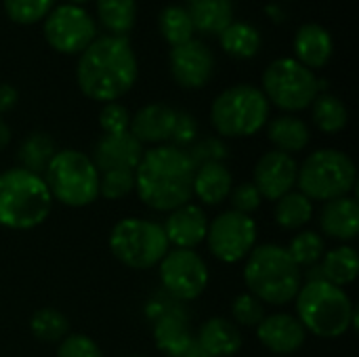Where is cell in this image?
<instances>
[{
  "instance_id": "6da1fadb",
  "label": "cell",
  "mask_w": 359,
  "mask_h": 357,
  "mask_svg": "<svg viewBox=\"0 0 359 357\" xmlns=\"http://www.w3.org/2000/svg\"><path fill=\"white\" fill-rule=\"evenodd\" d=\"M76 78L88 99L111 103L126 95L137 80V57L128 38H95L80 55Z\"/></svg>"
},
{
  "instance_id": "7a4b0ae2",
  "label": "cell",
  "mask_w": 359,
  "mask_h": 357,
  "mask_svg": "<svg viewBox=\"0 0 359 357\" xmlns=\"http://www.w3.org/2000/svg\"><path fill=\"white\" fill-rule=\"evenodd\" d=\"M194 175L196 166L185 149L158 145L145 151L135 168V189L149 208L172 213L189 204L194 196Z\"/></svg>"
},
{
  "instance_id": "3957f363",
  "label": "cell",
  "mask_w": 359,
  "mask_h": 357,
  "mask_svg": "<svg viewBox=\"0 0 359 357\" xmlns=\"http://www.w3.org/2000/svg\"><path fill=\"white\" fill-rule=\"evenodd\" d=\"M301 267L292 261L286 248L263 244L252 248L244 267V282L250 295L261 303L286 305L297 299L301 290Z\"/></svg>"
},
{
  "instance_id": "277c9868",
  "label": "cell",
  "mask_w": 359,
  "mask_h": 357,
  "mask_svg": "<svg viewBox=\"0 0 359 357\" xmlns=\"http://www.w3.org/2000/svg\"><path fill=\"white\" fill-rule=\"evenodd\" d=\"M53 208L50 191L40 175L23 168L0 173V225L23 231L46 221Z\"/></svg>"
},
{
  "instance_id": "5b68a950",
  "label": "cell",
  "mask_w": 359,
  "mask_h": 357,
  "mask_svg": "<svg viewBox=\"0 0 359 357\" xmlns=\"http://www.w3.org/2000/svg\"><path fill=\"white\" fill-rule=\"evenodd\" d=\"M297 318L305 330L322 339L343 337L358 320L347 292L324 280L301 286L297 295Z\"/></svg>"
},
{
  "instance_id": "8992f818",
  "label": "cell",
  "mask_w": 359,
  "mask_h": 357,
  "mask_svg": "<svg viewBox=\"0 0 359 357\" xmlns=\"http://www.w3.org/2000/svg\"><path fill=\"white\" fill-rule=\"evenodd\" d=\"M99 177L90 156L78 149L57 151L42 175L50 198L72 208H82L97 200Z\"/></svg>"
},
{
  "instance_id": "52a82bcc",
  "label": "cell",
  "mask_w": 359,
  "mask_h": 357,
  "mask_svg": "<svg viewBox=\"0 0 359 357\" xmlns=\"http://www.w3.org/2000/svg\"><path fill=\"white\" fill-rule=\"evenodd\" d=\"M210 120L221 137H250L269 120V101L257 86L236 84L212 101Z\"/></svg>"
},
{
  "instance_id": "ba28073f",
  "label": "cell",
  "mask_w": 359,
  "mask_h": 357,
  "mask_svg": "<svg viewBox=\"0 0 359 357\" xmlns=\"http://www.w3.org/2000/svg\"><path fill=\"white\" fill-rule=\"evenodd\" d=\"M358 170L353 160L339 149H318L299 168L297 183L309 200L330 202L355 187Z\"/></svg>"
},
{
  "instance_id": "9c48e42d",
  "label": "cell",
  "mask_w": 359,
  "mask_h": 357,
  "mask_svg": "<svg viewBox=\"0 0 359 357\" xmlns=\"http://www.w3.org/2000/svg\"><path fill=\"white\" fill-rule=\"evenodd\" d=\"M168 238L162 225L145 219H122L109 236L111 255L130 269L156 267L168 252Z\"/></svg>"
},
{
  "instance_id": "30bf717a",
  "label": "cell",
  "mask_w": 359,
  "mask_h": 357,
  "mask_svg": "<svg viewBox=\"0 0 359 357\" xmlns=\"http://www.w3.org/2000/svg\"><path fill=\"white\" fill-rule=\"evenodd\" d=\"M263 95L286 112H301L320 95L318 76L297 59L282 57L263 74Z\"/></svg>"
},
{
  "instance_id": "8fae6325",
  "label": "cell",
  "mask_w": 359,
  "mask_h": 357,
  "mask_svg": "<svg viewBox=\"0 0 359 357\" xmlns=\"http://www.w3.org/2000/svg\"><path fill=\"white\" fill-rule=\"evenodd\" d=\"M206 238L215 259L223 263H238L248 257L257 244V223L250 215L227 210L208 225Z\"/></svg>"
},
{
  "instance_id": "7c38bea8",
  "label": "cell",
  "mask_w": 359,
  "mask_h": 357,
  "mask_svg": "<svg viewBox=\"0 0 359 357\" xmlns=\"http://www.w3.org/2000/svg\"><path fill=\"white\" fill-rule=\"evenodd\" d=\"M95 34L97 27L93 17L76 4H61L50 8L44 21L46 42L63 55L82 53L95 40Z\"/></svg>"
},
{
  "instance_id": "4fadbf2b",
  "label": "cell",
  "mask_w": 359,
  "mask_h": 357,
  "mask_svg": "<svg viewBox=\"0 0 359 357\" xmlns=\"http://www.w3.org/2000/svg\"><path fill=\"white\" fill-rule=\"evenodd\" d=\"M160 280L175 299L194 301L208 286V267L194 250L177 248L160 261Z\"/></svg>"
},
{
  "instance_id": "5bb4252c",
  "label": "cell",
  "mask_w": 359,
  "mask_h": 357,
  "mask_svg": "<svg viewBox=\"0 0 359 357\" xmlns=\"http://www.w3.org/2000/svg\"><path fill=\"white\" fill-rule=\"evenodd\" d=\"M170 72L183 88H202L215 72V55L202 40H187L170 48Z\"/></svg>"
},
{
  "instance_id": "9a60e30c",
  "label": "cell",
  "mask_w": 359,
  "mask_h": 357,
  "mask_svg": "<svg viewBox=\"0 0 359 357\" xmlns=\"http://www.w3.org/2000/svg\"><path fill=\"white\" fill-rule=\"evenodd\" d=\"M297 173H299V164L294 162V158L273 149L259 158L255 166L252 185L257 187L261 198L276 202L292 191V187L297 185Z\"/></svg>"
},
{
  "instance_id": "2e32d148",
  "label": "cell",
  "mask_w": 359,
  "mask_h": 357,
  "mask_svg": "<svg viewBox=\"0 0 359 357\" xmlns=\"http://www.w3.org/2000/svg\"><path fill=\"white\" fill-rule=\"evenodd\" d=\"M143 145L126 130L118 135H103L93 149V164L97 170H135L143 158Z\"/></svg>"
},
{
  "instance_id": "e0dca14e",
  "label": "cell",
  "mask_w": 359,
  "mask_h": 357,
  "mask_svg": "<svg viewBox=\"0 0 359 357\" xmlns=\"http://www.w3.org/2000/svg\"><path fill=\"white\" fill-rule=\"evenodd\" d=\"M259 341L278 356L294 353L303 347L307 339V330L299 322V318L290 314H276L269 318H263V322L257 326Z\"/></svg>"
},
{
  "instance_id": "ac0fdd59",
  "label": "cell",
  "mask_w": 359,
  "mask_h": 357,
  "mask_svg": "<svg viewBox=\"0 0 359 357\" xmlns=\"http://www.w3.org/2000/svg\"><path fill=\"white\" fill-rule=\"evenodd\" d=\"M162 229L168 238V244H175L183 250H191L206 240L208 219L200 206L183 204L168 215L166 225Z\"/></svg>"
},
{
  "instance_id": "d6986e66",
  "label": "cell",
  "mask_w": 359,
  "mask_h": 357,
  "mask_svg": "<svg viewBox=\"0 0 359 357\" xmlns=\"http://www.w3.org/2000/svg\"><path fill=\"white\" fill-rule=\"evenodd\" d=\"M177 109L164 103H149L141 107L128 124V133L143 143H166L172 135Z\"/></svg>"
},
{
  "instance_id": "ffe728a7",
  "label": "cell",
  "mask_w": 359,
  "mask_h": 357,
  "mask_svg": "<svg viewBox=\"0 0 359 357\" xmlns=\"http://www.w3.org/2000/svg\"><path fill=\"white\" fill-rule=\"evenodd\" d=\"M320 227L332 240H353L359 231V204L355 198L343 196L326 202L320 213Z\"/></svg>"
},
{
  "instance_id": "44dd1931",
  "label": "cell",
  "mask_w": 359,
  "mask_h": 357,
  "mask_svg": "<svg viewBox=\"0 0 359 357\" xmlns=\"http://www.w3.org/2000/svg\"><path fill=\"white\" fill-rule=\"evenodd\" d=\"M332 36L318 23H305L294 34L297 61L309 69L324 67L332 57Z\"/></svg>"
},
{
  "instance_id": "7402d4cb",
  "label": "cell",
  "mask_w": 359,
  "mask_h": 357,
  "mask_svg": "<svg viewBox=\"0 0 359 357\" xmlns=\"http://www.w3.org/2000/svg\"><path fill=\"white\" fill-rule=\"evenodd\" d=\"M196 343L210 357H233L242 349V335L236 324L212 318L200 326Z\"/></svg>"
},
{
  "instance_id": "603a6c76",
  "label": "cell",
  "mask_w": 359,
  "mask_h": 357,
  "mask_svg": "<svg viewBox=\"0 0 359 357\" xmlns=\"http://www.w3.org/2000/svg\"><path fill=\"white\" fill-rule=\"evenodd\" d=\"M231 187H233V177L223 162H210L196 168L194 196H198L202 204L219 206L221 202H225Z\"/></svg>"
},
{
  "instance_id": "cb8c5ba5",
  "label": "cell",
  "mask_w": 359,
  "mask_h": 357,
  "mask_svg": "<svg viewBox=\"0 0 359 357\" xmlns=\"http://www.w3.org/2000/svg\"><path fill=\"white\" fill-rule=\"evenodd\" d=\"M185 11L202 34L219 36L233 21V0H187Z\"/></svg>"
},
{
  "instance_id": "d4e9b609",
  "label": "cell",
  "mask_w": 359,
  "mask_h": 357,
  "mask_svg": "<svg viewBox=\"0 0 359 357\" xmlns=\"http://www.w3.org/2000/svg\"><path fill=\"white\" fill-rule=\"evenodd\" d=\"M154 339L158 349L168 357H179L194 343L187 320L179 311H168L156 322Z\"/></svg>"
},
{
  "instance_id": "484cf974",
  "label": "cell",
  "mask_w": 359,
  "mask_h": 357,
  "mask_svg": "<svg viewBox=\"0 0 359 357\" xmlns=\"http://www.w3.org/2000/svg\"><path fill=\"white\" fill-rule=\"evenodd\" d=\"M309 126L297 116H280L269 122V141L284 154L303 151L309 145Z\"/></svg>"
},
{
  "instance_id": "4316f807",
  "label": "cell",
  "mask_w": 359,
  "mask_h": 357,
  "mask_svg": "<svg viewBox=\"0 0 359 357\" xmlns=\"http://www.w3.org/2000/svg\"><path fill=\"white\" fill-rule=\"evenodd\" d=\"M322 278L324 282L332 286H347L355 282L359 274V257L355 248L351 246H339L322 257Z\"/></svg>"
},
{
  "instance_id": "83f0119b",
  "label": "cell",
  "mask_w": 359,
  "mask_h": 357,
  "mask_svg": "<svg viewBox=\"0 0 359 357\" xmlns=\"http://www.w3.org/2000/svg\"><path fill=\"white\" fill-rule=\"evenodd\" d=\"M57 154L55 149V141L50 135L46 133H29L21 145H19V151H17V160H19V168L27 170V173H34V175H44L46 166L50 164L53 156Z\"/></svg>"
},
{
  "instance_id": "f1b7e54d",
  "label": "cell",
  "mask_w": 359,
  "mask_h": 357,
  "mask_svg": "<svg viewBox=\"0 0 359 357\" xmlns=\"http://www.w3.org/2000/svg\"><path fill=\"white\" fill-rule=\"evenodd\" d=\"M219 36L223 50L236 59H250L261 48V34L255 25L244 21H231Z\"/></svg>"
},
{
  "instance_id": "f546056e",
  "label": "cell",
  "mask_w": 359,
  "mask_h": 357,
  "mask_svg": "<svg viewBox=\"0 0 359 357\" xmlns=\"http://www.w3.org/2000/svg\"><path fill=\"white\" fill-rule=\"evenodd\" d=\"M276 223L282 229H301L303 225L309 223L311 215H313V204L307 196H303L301 191H290L286 196H282L280 200H276Z\"/></svg>"
},
{
  "instance_id": "4dcf8cb0",
  "label": "cell",
  "mask_w": 359,
  "mask_h": 357,
  "mask_svg": "<svg viewBox=\"0 0 359 357\" xmlns=\"http://www.w3.org/2000/svg\"><path fill=\"white\" fill-rule=\"evenodd\" d=\"M97 13L111 36H126L137 19V0H97Z\"/></svg>"
},
{
  "instance_id": "1f68e13d",
  "label": "cell",
  "mask_w": 359,
  "mask_h": 357,
  "mask_svg": "<svg viewBox=\"0 0 359 357\" xmlns=\"http://www.w3.org/2000/svg\"><path fill=\"white\" fill-rule=\"evenodd\" d=\"M158 27H160V34L164 36V40L172 46H179V44L191 40V36L196 32L185 6H177V4L162 8V13L158 17Z\"/></svg>"
},
{
  "instance_id": "d6a6232c",
  "label": "cell",
  "mask_w": 359,
  "mask_h": 357,
  "mask_svg": "<svg viewBox=\"0 0 359 357\" xmlns=\"http://www.w3.org/2000/svg\"><path fill=\"white\" fill-rule=\"evenodd\" d=\"M313 122L322 133H339L347 126V107L334 95H318L313 99Z\"/></svg>"
},
{
  "instance_id": "836d02e7",
  "label": "cell",
  "mask_w": 359,
  "mask_h": 357,
  "mask_svg": "<svg viewBox=\"0 0 359 357\" xmlns=\"http://www.w3.org/2000/svg\"><path fill=\"white\" fill-rule=\"evenodd\" d=\"M29 328H32V335L42 343H61L69 335L67 318L61 311L50 309V307L38 309L32 316Z\"/></svg>"
},
{
  "instance_id": "e575fe53",
  "label": "cell",
  "mask_w": 359,
  "mask_h": 357,
  "mask_svg": "<svg viewBox=\"0 0 359 357\" xmlns=\"http://www.w3.org/2000/svg\"><path fill=\"white\" fill-rule=\"evenodd\" d=\"M324 238L318 231H303L286 248L299 267H316L324 257Z\"/></svg>"
},
{
  "instance_id": "d590c367",
  "label": "cell",
  "mask_w": 359,
  "mask_h": 357,
  "mask_svg": "<svg viewBox=\"0 0 359 357\" xmlns=\"http://www.w3.org/2000/svg\"><path fill=\"white\" fill-rule=\"evenodd\" d=\"M2 4H4L6 15L15 23L29 25V23L44 19L50 13L55 0H2Z\"/></svg>"
},
{
  "instance_id": "8d00e7d4",
  "label": "cell",
  "mask_w": 359,
  "mask_h": 357,
  "mask_svg": "<svg viewBox=\"0 0 359 357\" xmlns=\"http://www.w3.org/2000/svg\"><path fill=\"white\" fill-rule=\"evenodd\" d=\"M187 156L191 160V164L198 168V166H204V164H210V162H223L227 156H229V149L225 145V141H221L219 137H206V139H196L187 149Z\"/></svg>"
},
{
  "instance_id": "74e56055",
  "label": "cell",
  "mask_w": 359,
  "mask_h": 357,
  "mask_svg": "<svg viewBox=\"0 0 359 357\" xmlns=\"http://www.w3.org/2000/svg\"><path fill=\"white\" fill-rule=\"evenodd\" d=\"M135 189V170H107L99 177V196L120 200Z\"/></svg>"
},
{
  "instance_id": "f35d334b",
  "label": "cell",
  "mask_w": 359,
  "mask_h": 357,
  "mask_svg": "<svg viewBox=\"0 0 359 357\" xmlns=\"http://www.w3.org/2000/svg\"><path fill=\"white\" fill-rule=\"evenodd\" d=\"M231 314H233V320L240 326H259L263 322V318H265L263 303L252 295L236 297V301L231 305Z\"/></svg>"
},
{
  "instance_id": "ab89813d",
  "label": "cell",
  "mask_w": 359,
  "mask_h": 357,
  "mask_svg": "<svg viewBox=\"0 0 359 357\" xmlns=\"http://www.w3.org/2000/svg\"><path fill=\"white\" fill-rule=\"evenodd\" d=\"M99 124L103 128V135H118V133H126L128 124H130V114L124 105L111 101L105 103L101 114H99Z\"/></svg>"
},
{
  "instance_id": "60d3db41",
  "label": "cell",
  "mask_w": 359,
  "mask_h": 357,
  "mask_svg": "<svg viewBox=\"0 0 359 357\" xmlns=\"http://www.w3.org/2000/svg\"><path fill=\"white\" fill-rule=\"evenodd\" d=\"M57 357H103L99 345L84 335H67L59 343Z\"/></svg>"
},
{
  "instance_id": "b9f144b4",
  "label": "cell",
  "mask_w": 359,
  "mask_h": 357,
  "mask_svg": "<svg viewBox=\"0 0 359 357\" xmlns=\"http://www.w3.org/2000/svg\"><path fill=\"white\" fill-rule=\"evenodd\" d=\"M198 139V122L191 114L187 112H179L177 109V120L172 126V135H170V145L179 147V149H187L194 141Z\"/></svg>"
},
{
  "instance_id": "7bdbcfd3",
  "label": "cell",
  "mask_w": 359,
  "mask_h": 357,
  "mask_svg": "<svg viewBox=\"0 0 359 357\" xmlns=\"http://www.w3.org/2000/svg\"><path fill=\"white\" fill-rule=\"evenodd\" d=\"M229 196H231L233 210L236 213H242V215L255 213L261 206V200H263L261 194L257 191V187L252 183H240V185L231 187Z\"/></svg>"
},
{
  "instance_id": "ee69618b",
  "label": "cell",
  "mask_w": 359,
  "mask_h": 357,
  "mask_svg": "<svg viewBox=\"0 0 359 357\" xmlns=\"http://www.w3.org/2000/svg\"><path fill=\"white\" fill-rule=\"evenodd\" d=\"M19 101V93L11 84H0V114L11 112Z\"/></svg>"
},
{
  "instance_id": "f6af8a7d",
  "label": "cell",
  "mask_w": 359,
  "mask_h": 357,
  "mask_svg": "<svg viewBox=\"0 0 359 357\" xmlns=\"http://www.w3.org/2000/svg\"><path fill=\"white\" fill-rule=\"evenodd\" d=\"M179 357H210V356H208V353H206V351L196 343V339H194V343H191V345H189V347H187V349H185V351H183Z\"/></svg>"
},
{
  "instance_id": "bcb514c9",
  "label": "cell",
  "mask_w": 359,
  "mask_h": 357,
  "mask_svg": "<svg viewBox=\"0 0 359 357\" xmlns=\"http://www.w3.org/2000/svg\"><path fill=\"white\" fill-rule=\"evenodd\" d=\"M8 141H11V128H8V124L0 118V151L8 145Z\"/></svg>"
},
{
  "instance_id": "7dc6e473",
  "label": "cell",
  "mask_w": 359,
  "mask_h": 357,
  "mask_svg": "<svg viewBox=\"0 0 359 357\" xmlns=\"http://www.w3.org/2000/svg\"><path fill=\"white\" fill-rule=\"evenodd\" d=\"M69 4H76V6H80L82 2H88V0H67Z\"/></svg>"
},
{
  "instance_id": "c3c4849f",
  "label": "cell",
  "mask_w": 359,
  "mask_h": 357,
  "mask_svg": "<svg viewBox=\"0 0 359 357\" xmlns=\"http://www.w3.org/2000/svg\"><path fill=\"white\" fill-rule=\"evenodd\" d=\"M133 357H141V356H133Z\"/></svg>"
}]
</instances>
